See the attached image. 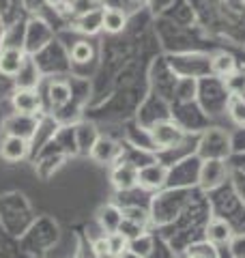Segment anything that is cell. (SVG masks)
<instances>
[{
    "mask_svg": "<svg viewBox=\"0 0 245 258\" xmlns=\"http://www.w3.org/2000/svg\"><path fill=\"white\" fill-rule=\"evenodd\" d=\"M198 187H163L151 196L149 213H151V228L159 230L172 224L178 215L185 211V207L192 203Z\"/></svg>",
    "mask_w": 245,
    "mask_h": 258,
    "instance_id": "2",
    "label": "cell"
},
{
    "mask_svg": "<svg viewBox=\"0 0 245 258\" xmlns=\"http://www.w3.org/2000/svg\"><path fill=\"white\" fill-rule=\"evenodd\" d=\"M168 64L178 78H194L200 80L204 76H211V56L202 54H176L170 56Z\"/></svg>",
    "mask_w": 245,
    "mask_h": 258,
    "instance_id": "10",
    "label": "cell"
},
{
    "mask_svg": "<svg viewBox=\"0 0 245 258\" xmlns=\"http://www.w3.org/2000/svg\"><path fill=\"white\" fill-rule=\"evenodd\" d=\"M234 235V228L226 220H219V217H211V222L207 226V232H204V239L211 241L213 245L222 247L228 245V241Z\"/></svg>",
    "mask_w": 245,
    "mask_h": 258,
    "instance_id": "31",
    "label": "cell"
},
{
    "mask_svg": "<svg viewBox=\"0 0 245 258\" xmlns=\"http://www.w3.org/2000/svg\"><path fill=\"white\" fill-rule=\"evenodd\" d=\"M118 161H127V164L136 166L138 170L144 166L153 164V161H157V153L155 151H149V149H140V147H134V144H127L120 140V157Z\"/></svg>",
    "mask_w": 245,
    "mask_h": 258,
    "instance_id": "27",
    "label": "cell"
},
{
    "mask_svg": "<svg viewBox=\"0 0 245 258\" xmlns=\"http://www.w3.org/2000/svg\"><path fill=\"white\" fill-rule=\"evenodd\" d=\"M151 138L155 144V153H161V151H168V149H174L178 144H183L190 136H187L172 118H166L151 127Z\"/></svg>",
    "mask_w": 245,
    "mask_h": 258,
    "instance_id": "13",
    "label": "cell"
},
{
    "mask_svg": "<svg viewBox=\"0 0 245 258\" xmlns=\"http://www.w3.org/2000/svg\"><path fill=\"white\" fill-rule=\"evenodd\" d=\"M69 7L73 15H82L93 9H101V0H69Z\"/></svg>",
    "mask_w": 245,
    "mask_h": 258,
    "instance_id": "43",
    "label": "cell"
},
{
    "mask_svg": "<svg viewBox=\"0 0 245 258\" xmlns=\"http://www.w3.org/2000/svg\"><path fill=\"white\" fill-rule=\"evenodd\" d=\"M35 60L39 64L41 74L43 76H56V74H65V71L71 69V58L69 54L63 50V47L58 45V41H52L47 43L43 50H39L35 54Z\"/></svg>",
    "mask_w": 245,
    "mask_h": 258,
    "instance_id": "11",
    "label": "cell"
},
{
    "mask_svg": "<svg viewBox=\"0 0 245 258\" xmlns=\"http://www.w3.org/2000/svg\"><path fill=\"white\" fill-rule=\"evenodd\" d=\"M76 30L82 35L93 37L99 30H103V9H93L88 13H82L76 18Z\"/></svg>",
    "mask_w": 245,
    "mask_h": 258,
    "instance_id": "32",
    "label": "cell"
},
{
    "mask_svg": "<svg viewBox=\"0 0 245 258\" xmlns=\"http://www.w3.org/2000/svg\"><path fill=\"white\" fill-rule=\"evenodd\" d=\"M127 243L129 241H127V237L122 235V232H112V235H108V247L112 249L114 254L120 256L127 249Z\"/></svg>",
    "mask_w": 245,
    "mask_h": 258,
    "instance_id": "44",
    "label": "cell"
},
{
    "mask_svg": "<svg viewBox=\"0 0 245 258\" xmlns=\"http://www.w3.org/2000/svg\"><path fill=\"white\" fill-rule=\"evenodd\" d=\"M58 127H60V123H58V118H56L52 112H43V114L39 116V125H37V132H35V136L30 138V157L28 159H32L37 155V153L45 147L50 140H54V136H56V132H58Z\"/></svg>",
    "mask_w": 245,
    "mask_h": 258,
    "instance_id": "19",
    "label": "cell"
},
{
    "mask_svg": "<svg viewBox=\"0 0 245 258\" xmlns=\"http://www.w3.org/2000/svg\"><path fill=\"white\" fill-rule=\"evenodd\" d=\"M166 118H170V101H166L163 97L155 93H151L146 99H142L136 112V120L146 129H151L155 123L166 120Z\"/></svg>",
    "mask_w": 245,
    "mask_h": 258,
    "instance_id": "14",
    "label": "cell"
},
{
    "mask_svg": "<svg viewBox=\"0 0 245 258\" xmlns=\"http://www.w3.org/2000/svg\"><path fill=\"white\" fill-rule=\"evenodd\" d=\"M69 58H71V64H76V67L93 62L95 60V47H93V43L84 41V39H82V41H76L71 45V50H69Z\"/></svg>",
    "mask_w": 245,
    "mask_h": 258,
    "instance_id": "36",
    "label": "cell"
},
{
    "mask_svg": "<svg viewBox=\"0 0 245 258\" xmlns=\"http://www.w3.org/2000/svg\"><path fill=\"white\" fill-rule=\"evenodd\" d=\"M5 45V26H3V20H0V50Z\"/></svg>",
    "mask_w": 245,
    "mask_h": 258,
    "instance_id": "50",
    "label": "cell"
},
{
    "mask_svg": "<svg viewBox=\"0 0 245 258\" xmlns=\"http://www.w3.org/2000/svg\"><path fill=\"white\" fill-rule=\"evenodd\" d=\"M211 217H213V213H211L207 194L202 189H196L192 203L185 207V211L172 224H168L166 228H159L157 232L168 241L176 254H183L192 243H198L204 239Z\"/></svg>",
    "mask_w": 245,
    "mask_h": 258,
    "instance_id": "1",
    "label": "cell"
},
{
    "mask_svg": "<svg viewBox=\"0 0 245 258\" xmlns=\"http://www.w3.org/2000/svg\"><path fill=\"white\" fill-rule=\"evenodd\" d=\"M54 39V32L52 28L47 26L43 20L39 18H32L28 24H26V30H24V52L35 56L39 50H43V47L50 43Z\"/></svg>",
    "mask_w": 245,
    "mask_h": 258,
    "instance_id": "16",
    "label": "cell"
},
{
    "mask_svg": "<svg viewBox=\"0 0 245 258\" xmlns=\"http://www.w3.org/2000/svg\"><path fill=\"white\" fill-rule=\"evenodd\" d=\"M230 179V166L228 159H202L200 176H198V189L211 191L219 187L222 183Z\"/></svg>",
    "mask_w": 245,
    "mask_h": 258,
    "instance_id": "15",
    "label": "cell"
},
{
    "mask_svg": "<svg viewBox=\"0 0 245 258\" xmlns=\"http://www.w3.org/2000/svg\"><path fill=\"white\" fill-rule=\"evenodd\" d=\"M178 254L174 252L172 247H170V243L166 239H163L159 232H155V243H153V249H151V254L146 256V258H176Z\"/></svg>",
    "mask_w": 245,
    "mask_h": 258,
    "instance_id": "39",
    "label": "cell"
},
{
    "mask_svg": "<svg viewBox=\"0 0 245 258\" xmlns=\"http://www.w3.org/2000/svg\"><path fill=\"white\" fill-rule=\"evenodd\" d=\"M228 252H230L232 258H245V232H234L228 241Z\"/></svg>",
    "mask_w": 245,
    "mask_h": 258,
    "instance_id": "40",
    "label": "cell"
},
{
    "mask_svg": "<svg viewBox=\"0 0 245 258\" xmlns=\"http://www.w3.org/2000/svg\"><path fill=\"white\" fill-rule=\"evenodd\" d=\"M219 258H232V256H230V252H228V247H226V245L219 247Z\"/></svg>",
    "mask_w": 245,
    "mask_h": 258,
    "instance_id": "49",
    "label": "cell"
},
{
    "mask_svg": "<svg viewBox=\"0 0 245 258\" xmlns=\"http://www.w3.org/2000/svg\"><path fill=\"white\" fill-rule=\"evenodd\" d=\"M166 181H168V166L161 164L159 159L138 170V187L144 191H151V194L159 191L166 187Z\"/></svg>",
    "mask_w": 245,
    "mask_h": 258,
    "instance_id": "18",
    "label": "cell"
},
{
    "mask_svg": "<svg viewBox=\"0 0 245 258\" xmlns=\"http://www.w3.org/2000/svg\"><path fill=\"white\" fill-rule=\"evenodd\" d=\"M200 166H202V159L196 155V151L176 159L174 164L168 166L166 187H198Z\"/></svg>",
    "mask_w": 245,
    "mask_h": 258,
    "instance_id": "9",
    "label": "cell"
},
{
    "mask_svg": "<svg viewBox=\"0 0 245 258\" xmlns=\"http://www.w3.org/2000/svg\"><path fill=\"white\" fill-rule=\"evenodd\" d=\"M122 142L134 144V147H140V149L155 151V144H153V138H151V129L142 127L138 120H132V123L125 125V129H122Z\"/></svg>",
    "mask_w": 245,
    "mask_h": 258,
    "instance_id": "29",
    "label": "cell"
},
{
    "mask_svg": "<svg viewBox=\"0 0 245 258\" xmlns=\"http://www.w3.org/2000/svg\"><path fill=\"white\" fill-rule=\"evenodd\" d=\"M243 3H245V0H243Z\"/></svg>",
    "mask_w": 245,
    "mask_h": 258,
    "instance_id": "56",
    "label": "cell"
},
{
    "mask_svg": "<svg viewBox=\"0 0 245 258\" xmlns=\"http://www.w3.org/2000/svg\"><path fill=\"white\" fill-rule=\"evenodd\" d=\"M146 230H149L146 226L138 224V222H132V220H125V217H122L120 228H118V232H122V235L127 237V241H132V239H136V237H140L142 232H146Z\"/></svg>",
    "mask_w": 245,
    "mask_h": 258,
    "instance_id": "41",
    "label": "cell"
},
{
    "mask_svg": "<svg viewBox=\"0 0 245 258\" xmlns=\"http://www.w3.org/2000/svg\"><path fill=\"white\" fill-rule=\"evenodd\" d=\"M228 166L234 168V170L245 172V153H232V155L228 157Z\"/></svg>",
    "mask_w": 245,
    "mask_h": 258,
    "instance_id": "47",
    "label": "cell"
},
{
    "mask_svg": "<svg viewBox=\"0 0 245 258\" xmlns=\"http://www.w3.org/2000/svg\"><path fill=\"white\" fill-rule=\"evenodd\" d=\"M99 129H97L95 120L91 118H82L80 123H76V138H78V155L88 157L95 147V142L99 140Z\"/></svg>",
    "mask_w": 245,
    "mask_h": 258,
    "instance_id": "24",
    "label": "cell"
},
{
    "mask_svg": "<svg viewBox=\"0 0 245 258\" xmlns=\"http://www.w3.org/2000/svg\"><path fill=\"white\" fill-rule=\"evenodd\" d=\"M226 114L236 127H245V99L241 95H230L226 106Z\"/></svg>",
    "mask_w": 245,
    "mask_h": 258,
    "instance_id": "38",
    "label": "cell"
},
{
    "mask_svg": "<svg viewBox=\"0 0 245 258\" xmlns=\"http://www.w3.org/2000/svg\"><path fill=\"white\" fill-rule=\"evenodd\" d=\"M230 183L234 185L236 194H239V196H241L243 205H245V172H241V170H234V168H230Z\"/></svg>",
    "mask_w": 245,
    "mask_h": 258,
    "instance_id": "45",
    "label": "cell"
},
{
    "mask_svg": "<svg viewBox=\"0 0 245 258\" xmlns=\"http://www.w3.org/2000/svg\"><path fill=\"white\" fill-rule=\"evenodd\" d=\"M88 157L101 166H114L120 157V140H114L110 136H99Z\"/></svg>",
    "mask_w": 245,
    "mask_h": 258,
    "instance_id": "22",
    "label": "cell"
},
{
    "mask_svg": "<svg viewBox=\"0 0 245 258\" xmlns=\"http://www.w3.org/2000/svg\"><path fill=\"white\" fill-rule=\"evenodd\" d=\"M39 125V116L32 114H22V112H15V114L5 118V134L7 136H18V138L28 140L35 136Z\"/></svg>",
    "mask_w": 245,
    "mask_h": 258,
    "instance_id": "20",
    "label": "cell"
},
{
    "mask_svg": "<svg viewBox=\"0 0 245 258\" xmlns=\"http://www.w3.org/2000/svg\"><path fill=\"white\" fill-rule=\"evenodd\" d=\"M236 69H239V64H236V58L232 54L217 52V54L211 56V76L226 80V78H230Z\"/></svg>",
    "mask_w": 245,
    "mask_h": 258,
    "instance_id": "33",
    "label": "cell"
},
{
    "mask_svg": "<svg viewBox=\"0 0 245 258\" xmlns=\"http://www.w3.org/2000/svg\"><path fill=\"white\" fill-rule=\"evenodd\" d=\"M196 155L200 159H228L232 155V136L222 127H207L198 134Z\"/></svg>",
    "mask_w": 245,
    "mask_h": 258,
    "instance_id": "8",
    "label": "cell"
},
{
    "mask_svg": "<svg viewBox=\"0 0 245 258\" xmlns=\"http://www.w3.org/2000/svg\"><path fill=\"white\" fill-rule=\"evenodd\" d=\"M120 222H122V209L118 205H103L99 211H97V224L103 235H112V232H118L120 228Z\"/></svg>",
    "mask_w": 245,
    "mask_h": 258,
    "instance_id": "30",
    "label": "cell"
},
{
    "mask_svg": "<svg viewBox=\"0 0 245 258\" xmlns=\"http://www.w3.org/2000/svg\"><path fill=\"white\" fill-rule=\"evenodd\" d=\"M35 258H47V256H35Z\"/></svg>",
    "mask_w": 245,
    "mask_h": 258,
    "instance_id": "55",
    "label": "cell"
},
{
    "mask_svg": "<svg viewBox=\"0 0 245 258\" xmlns=\"http://www.w3.org/2000/svg\"><path fill=\"white\" fill-rule=\"evenodd\" d=\"M183 258H198V256H183Z\"/></svg>",
    "mask_w": 245,
    "mask_h": 258,
    "instance_id": "53",
    "label": "cell"
},
{
    "mask_svg": "<svg viewBox=\"0 0 245 258\" xmlns=\"http://www.w3.org/2000/svg\"><path fill=\"white\" fill-rule=\"evenodd\" d=\"M60 226L50 215H37L35 222L28 226V230L18 239L22 254L26 256H45L50 249L58 243Z\"/></svg>",
    "mask_w": 245,
    "mask_h": 258,
    "instance_id": "4",
    "label": "cell"
},
{
    "mask_svg": "<svg viewBox=\"0 0 245 258\" xmlns=\"http://www.w3.org/2000/svg\"><path fill=\"white\" fill-rule=\"evenodd\" d=\"M95 258H118V254H114L112 249H105V252H99V254H95Z\"/></svg>",
    "mask_w": 245,
    "mask_h": 258,
    "instance_id": "48",
    "label": "cell"
},
{
    "mask_svg": "<svg viewBox=\"0 0 245 258\" xmlns=\"http://www.w3.org/2000/svg\"><path fill=\"white\" fill-rule=\"evenodd\" d=\"M35 211L28 203V198L22 191H9L0 196V228L7 235L20 239L28 226L35 222Z\"/></svg>",
    "mask_w": 245,
    "mask_h": 258,
    "instance_id": "3",
    "label": "cell"
},
{
    "mask_svg": "<svg viewBox=\"0 0 245 258\" xmlns=\"http://www.w3.org/2000/svg\"><path fill=\"white\" fill-rule=\"evenodd\" d=\"M118 258H140V256H136V254L132 252V249H125V252H122Z\"/></svg>",
    "mask_w": 245,
    "mask_h": 258,
    "instance_id": "51",
    "label": "cell"
},
{
    "mask_svg": "<svg viewBox=\"0 0 245 258\" xmlns=\"http://www.w3.org/2000/svg\"><path fill=\"white\" fill-rule=\"evenodd\" d=\"M65 159H67V153H65L54 140H50L30 161L35 164V174L41 181H47L65 164Z\"/></svg>",
    "mask_w": 245,
    "mask_h": 258,
    "instance_id": "12",
    "label": "cell"
},
{
    "mask_svg": "<svg viewBox=\"0 0 245 258\" xmlns=\"http://www.w3.org/2000/svg\"><path fill=\"white\" fill-rule=\"evenodd\" d=\"M153 243H155V232L146 230V232H142L140 237H136V239L129 241V243H127V249H132V252H134L136 256L146 258V256L151 254Z\"/></svg>",
    "mask_w": 245,
    "mask_h": 258,
    "instance_id": "37",
    "label": "cell"
},
{
    "mask_svg": "<svg viewBox=\"0 0 245 258\" xmlns=\"http://www.w3.org/2000/svg\"><path fill=\"white\" fill-rule=\"evenodd\" d=\"M11 106L15 112L32 114V116H41L45 112L43 95H41L37 88H15L11 95Z\"/></svg>",
    "mask_w": 245,
    "mask_h": 258,
    "instance_id": "17",
    "label": "cell"
},
{
    "mask_svg": "<svg viewBox=\"0 0 245 258\" xmlns=\"http://www.w3.org/2000/svg\"><path fill=\"white\" fill-rule=\"evenodd\" d=\"M110 181H112V187L118 194L134 189V187H138V168L127 164V161H116V164L112 166Z\"/></svg>",
    "mask_w": 245,
    "mask_h": 258,
    "instance_id": "23",
    "label": "cell"
},
{
    "mask_svg": "<svg viewBox=\"0 0 245 258\" xmlns=\"http://www.w3.org/2000/svg\"><path fill=\"white\" fill-rule=\"evenodd\" d=\"M170 118L183 129L187 136H198L211 127V116L200 108V103L192 101H172L170 103Z\"/></svg>",
    "mask_w": 245,
    "mask_h": 258,
    "instance_id": "7",
    "label": "cell"
},
{
    "mask_svg": "<svg viewBox=\"0 0 245 258\" xmlns=\"http://www.w3.org/2000/svg\"><path fill=\"white\" fill-rule=\"evenodd\" d=\"M24 58H26V52L22 47H13V45H5L0 50V76L5 78H15L18 71L22 67Z\"/></svg>",
    "mask_w": 245,
    "mask_h": 258,
    "instance_id": "28",
    "label": "cell"
},
{
    "mask_svg": "<svg viewBox=\"0 0 245 258\" xmlns=\"http://www.w3.org/2000/svg\"><path fill=\"white\" fill-rule=\"evenodd\" d=\"M0 157L9 164H18L22 159L30 157V144L28 140L18 138V136H5V140L0 142Z\"/></svg>",
    "mask_w": 245,
    "mask_h": 258,
    "instance_id": "25",
    "label": "cell"
},
{
    "mask_svg": "<svg viewBox=\"0 0 245 258\" xmlns=\"http://www.w3.org/2000/svg\"><path fill=\"white\" fill-rule=\"evenodd\" d=\"M54 142L67 153V157L78 155V138H76V125H60L54 136Z\"/></svg>",
    "mask_w": 245,
    "mask_h": 258,
    "instance_id": "35",
    "label": "cell"
},
{
    "mask_svg": "<svg viewBox=\"0 0 245 258\" xmlns=\"http://www.w3.org/2000/svg\"><path fill=\"white\" fill-rule=\"evenodd\" d=\"M71 101V84L67 80H50L47 82V91L43 95V103H45V112H56L65 108Z\"/></svg>",
    "mask_w": 245,
    "mask_h": 258,
    "instance_id": "21",
    "label": "cell"
},
{
    "mask_svg": "<svg viewBox=\"0 0 245 258\" xmlns=\"http://www.w3.org/2000/svg\"><path fill=\"white\" fill-rule=\"evenodd\" d=\"M230 91L222 78L217 76H204L198 80V91H196V101L200 103V108L213 118L226 112L228 99H230Z\"/></svg>",
    "mask_w": 245,
    "mask_h": 258,
    "instance_id": "6",
    "label": "cell"
},
{
    "mask_svg": "<svg viewBox=\"0 0 245 258\" xmlns=\"http://www.w3.org/2000/svg\"><path fill=\"white\" fill-rule=\"evenodd\" d=\"M41 76H43V74H41L35 56L26 54V58H24L18 76L13 78V84H15V88H37L39 82H41Z\"/></svg>",
    "mask_w": 245,
    "mask_h": 258,
    "instance_id": "26",
    "label": "cell"
},
{
    "mask_svg": "<svg viewBox=\"0 0 245 258\" xmlns=\"http://www.w3.org/2000/svg\"><path fill=\"white\" fill-rule=\"evenodd\" d=\"M204 194H207V200H209V207H211L213 217L226 220L232 228L245 224V205H243L241 196L236 194L234 185L230 183V179H228L226 183H222L219 187L211 189V191H204Z\"/></svg>",
    "mask_w": 245,
    "mask_h": 258,
    "instance_id": "5",
    "label": "cell"
},
{
    "mask_svg": "<svg viewBox=\"0 0 245 258\" xmlns=\"http://www.w3.org/2000/svg\"><path fill=\"white\" fill-rule=\"evenodd\" d=\"M232 136V153H245V127H239Z\"/></svg>",
    "mask_w": 245,
    "mask_h": 258,
    "instance_id": "46",
    "label": "cell"
},
{
    "mask_svg": "<svg viewBox=\"0 0 245 258\" xmlns=\"http://www.w3.org/2000/svg\"><path fill=\"white\" fill-rule=\"evenodd\" d=\"M127 26V13L118 7H108L103 9V30L108 35H118Z\"/></svg>",
    "mask_w": 245,
    "mask_h": 258,
    "instance_id": "34",
    "label": "cell"
},
{
    "mask_svg": "<svg viewBox=\"0 0 245 258\" xmlns=\"http://www.w3.org/2000/svg\"><path fill=\"white\" fill-rule=\"evenodd\" d=\"M224 82H226L228 91H230L232 95H241L245 91V71L243 69H236L230 78L224 80Z\"/></svg>",
    "mask_w": 245,
    "mask_h": 258,
    "instance_id": "42",
    "label": "cell"
},
{
    "mask_svg": "<svg viewBox=\"0 0 245 258\" xmlns=\"http://www.w3.org/2000/svg\"><path fill=\"white\" fill-rule=\"evenodd\" d=\"M241 97H243V99H245V91H243V93H241Z\"/></svg>",
    "mask_w": 245,
    "mask_h": 258,
    "instance_id": "54",
    "label": "cell"
},
{
    "mask_svg": "<svg viewBox=\"0 0 245 258\" xmlns=\"http://www.w3.org/2000/svg\"><path fill=\"white\" fill-rule=\"evenodd\" d=\"M5 118H7V116H5V112L0 110V132H5Z\"/></svg>",
    "mask_w": 245,
    "mask_h": 258,
    "instance_id": "52",
    "label": "cell"
}]
</instances>
